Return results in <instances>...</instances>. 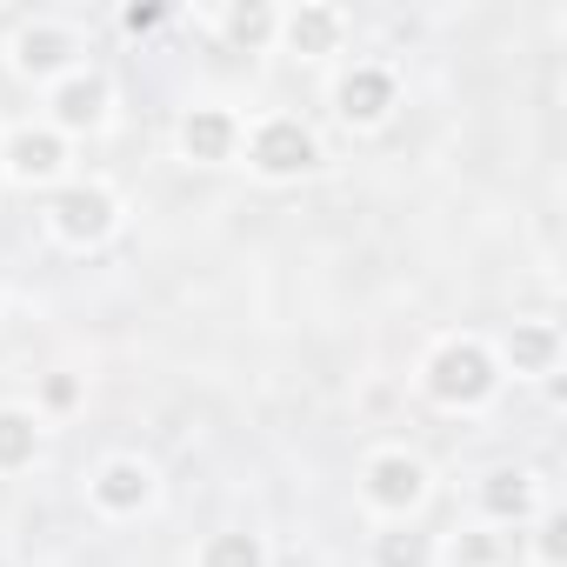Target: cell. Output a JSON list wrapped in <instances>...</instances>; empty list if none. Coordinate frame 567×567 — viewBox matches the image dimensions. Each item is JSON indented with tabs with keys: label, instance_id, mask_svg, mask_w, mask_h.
Listing matches in <instances>:
<instances>
[{
	"label": "cell",
	"instance_id": "obj_1",
	"mask_svg": "<svg viewBox=\"0 0 567 567\" xmlns=\"http://www.w3.org/2000/svg\"><path fill=\"white\" fill-rule=\"evenodd\" d=\"M501 388H507V368L481 334H441L421 354V394L447 414H481V408H494Z\"/></svg>",
	"mask_w": 567,
	"mask_h": 567
},
{
	"label": "cell",
	"instance_id": "obj_2",
	"mask_svg": "<svg viewBox=\"0 0 567 567\" xmlns=\"http://www.w3.org/2000/svg\"><path fill=\"white\" fill-rule=\"evenodd\" d=\"M121 194L107 187V181H87V174H68L54 194H48V234L61 240V247H74V254H87V247H107L114 234H121Z\"/></svg>",
	"mask_w": 567,
	"mask_h": 567
},
{
	"label": "cell",
	"instance_id": "obj_3",
	"mask_svg": "<svg viewBox=\"0 0 567 567\" xmlns=\"http://www.w3.org/2000/svg\"><path fill=\"white\" fill-rule=\"evenodd\" d=\"M240 154H247V174L288 187V181H308L321 167V134L301 121V114H260L247 134H240Z\"/></svg>",
	"mask_w": 567,
	"mask_h": 567
},
{
	"label": "cell",
	"instance_id": "obj_4",
	"mask_svg": "<svg viewBox=\"0 0 567 567\" xmlns=\"http://www.w3.org/2000/svg\"><path fill=\"white\" fill-rule=\"evenodd\" d=\"M68 167H74V141L54 134L48 121H14L0 134V174H8V187H21V194H34V187L54 194L68 181Z\"/></svg>",
	"mask_w": 567,
	"mask_h": 567
},
{
	"label": "cell",
	"instance_id": "obj_5",
	"mask_svg": "<svg viewBox=\"0 0 567 567\" xmlns=\"http://www.w3.org/2000/svg\"><path fill=\"white\" fill-rule=\"evenodd\" d=\"M427 494H434V474H427L421 454H408V447H374V454L361 461V501H368V514H381V520H414V514L427 507Z\"/></svg>",
	"mask_w": 567,
	"mask_h": 567
},
{
	"label": "cell",
	"instance_id": "obj_6",
	"mask_svg": "<svg viewBox=\"0 0 567 567\" xmlns=\"http://www.w3.org/2000/svg\"><path fill=\"white\" fill-rule=\"evenodd\" d=\"M328 107H334L341 127L374 134V127H388L394 107H401V74L381 68V61H348V68L328 81Z\"/></svg>",
	"mask_w": 567,
	"mask_h": 567
},
{
	"label": "cell",
	"instance_id": "obj_7",
	"mask_svg": "<svg viewBox=\"0 0 567 567\" xmlns=\"http://www.w3.org/2000/svg\"><path fill=\"white\" fill-rule=\"evenodd\" d=\"M81 54H87V48H81V34H74L68 21H21V28L8 34V68H14L21 81H34V87H54V81H68L74 68H87Z\"/></svg>",
	"mask_w": 567,
	"mask_h": 567
},
{
	"label": "cell",
	"instance_id": "obj_8",
	"mask_svg": "<svg viewBox=\"0 0 567 567\" xmlns=\"http://www.w3.org/2000/svg\"><path fill=\"white\" fill-rule=\"evenodd\" d=\"M240 134H247V121L227 101H194L174 121V147H181L187 167H234L240 161Z\"/></svg>",
	"mask_w": 567,
	"mask_h": 567
},
{
	"label": "cell",
	"instance_id": "obj_9",
	"mask_svg": "<svg viewBox=\"0 0 567 567\" xmlns=\"http://www.w3.org/2000/svg\"><path fill=\"white\" fill-rule=\"evenodd\" d=\"M114 121V81L101 68H74L68 81L48 87V127L68 134V141H87Z\"/></svg>",
	"mask_w": 567,
	"mask_h": 567
},
{
	"label": "cell",
	"instance_id": "obj_10",
	"mask_svg": "<svg viewBox=\"0 0 567 567\" xmlns=\"http://www.w3.org/2000/svg\"><path fill=\"white\" fill-rule=\"evenodd\" d=\"M154 494H161V474H154V461H141V454H107V461L87 474V501H94L107 520L147 514Z\"/></svg>",
	"mask_w": 567,
	"mask_h": 567
},
{
	"label": "cell",
	"instance_id": "obj_11",
	"mask_svg": "<svg viewBox=\"0 0 567 567\" xmlns=\"http://www.w3.org/2000/svg\"><path fill=\"white\" fill-rule=\"evenodd\" d=\"M274 48H288L295 61H328L348 48V14L334 0H301V8H280V34Z\"/></svg>",
	"mask_w": 567,
	"mask_h": 567
},
{
	"label": "cell",
	"instance_id": "obj_12",
	"mask_svg": "<svg viewBox=\"0 0 567 567\" xmlns=\"http://www.w3.org/2000/svg\"><path fill=\"white\" fill-rule=\"evenodd\" d=\"M474 501H481L487 527H520V520L540 514V481L527 467H487L481 487H474Z\"/></svg>",
	"mask_w": 567,
	"mask_h": 567
},
{
	"label": "cell",
	"instance_id": "obj_13",
	"mask_svg": "<svg viewBox=\"0 0 567 567\" xmlns=\"http://www.w3.org/2000/svg\"><path fill=\"white\" fill-rule=\"evenodd\" d=\"M494 354H501V368H514L520 381H547V374H560L567 341H560V328H554V321H514L507 348H494Z\"/></svg>",
	"mask_w": 567,
	"mask_h": 567
},
{
	"label": "cell",
	"instance_id": "obj_14",
	"mask_svg": "<svg viewBox=\"0 0 567 567\" xmlns=\"http://www.w3.org/2000/svg\"><path fill=\"white\" fill-rule=\"evenodd\" d=\"M214 34L234 54H267L274 34H280V8H274V0H227V8L214 14Z\"/></svg>",
	"mask_w": 567,
	"mask_h": 567
},
{
	"label": "cell",
	"instance_id": "obj_15",
	"mask_svg": "<svg viewBox=\"0 0 567 567\" xmlns=\"http://www.w3.org/2000/svg\"><path fill=\"white\" fill-rule=\"evenodd\" d=\"M48 447V421L28 401H0V474H28Z\"/></svg>",
	"mask_w": 567,
	"mask_h": 567
},
{
	"label": "cell",
	"instance_id": "obj_16",
	"mask_svg": "<svg viewBox=\"0 0 567 567\" xmlns=\"http://www.w3.org/2000/svg\"><path fill=\"white\" fill-rule=\"evenodd\" d=\"M194 567H274V547L254 527H214L194 547Z\"/></svg>",
	"mask_w": 567,
	"mask_h": 567
},
{
	"label": "cell",
	"instance_id": "obj_17",
	"mask_svg": "<svg viewBox=\"0 0 567 567\" xmlns=\"http://www.w3.org/2000/svg\"><path fill=\"white\" fill-rule=\"evenodd\" d=\"M434 560H447V567H501L507 560V534L501 527H454L447 540H434Z\"/></svg>",
	"mask_w": 567,
	"mask_h": 567
},
{
	"label": "cell",
	"instance_id": "obj_18",
	"mask_svg": "<svg viewBox=\"0 0 567 567\" xmlns=\"http://www.w3.org/2000/svg\"><path fill=\"white\" fill-rule=\"evenodd\" d=\"M374 567H441L434 560V534H421L414 520H388L374 534Z\"/></svg>",
	"mask_w": 567,
	"mask_h": 567
},
{
	"label": "cell",
	"instance_id": "obj_19",
	"mask_svg": "<svg viewBox=\"0 0 567 567\" xmlns=\"http://www.w3.org/2000/svg\"><path fill=\"white\" fill-rule=\"evenodd\" d=\"M87 401V381L81 374H68V368H54V374H41V394H34V414L48 421V414H74Z\"/></svg>",
	"mask_w": 567,
	"mask_h": 567
},
{
	"label": "cell",
	"instance_id": "obj_20",
	"mask_svg": "<svg viewBox=\"0 0 567 567\" xmlns=\"http://www.w3.org/2000/svg\"><path fill=\"white\" fill-rule=\"evenodd\" d=\"M534 567H567V514H534Z\"/></svg>",
	"mask_w": 567,
	"mask_h": 567
},
{
	"label": "cell",
	"instance_id": "obj_21",
	"mask_svg": "<svg viewBox=\"0 0 567 567\" xmlns=\"http://www.w3.org/2000/svg\"><path fill=\"white\" fill-rule=\"evenodd\" d=\"M161 21H167L161 0H134V8H121V34H154Z\"/></svg>",
	"mask_w": 567,
	"mask_h": 567
},
{
	"label": "cell",
	"instance_id": "obj_22",
	"mask_svg": "<svg viewBox=\"0 0 567 567\" xmlns=\"http://www.w3.org/2000/svg\"><path fill=\"white\" fill-rule=\"evenodd\" d=\"M0 567H8V540H0Z\"/></svg>",
	"mask_w": 567,
	"mask_h": 567
}]
</instances>
